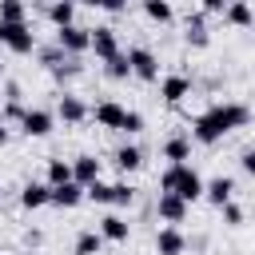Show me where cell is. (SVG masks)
<instances>
[{"mask_svg":"<svg viewBox=\"0 0 255 255\" xmlns=\"http://www.w3.org/2000/svg\"><path fill=\"white\" fill-rule=\"evenodd\" d=\"M247 120H251V112H247L243 104H235V100H227V104H211L207 112H199V116L191 120V139L211 147V143H219L227 131L247 128Z\"/></svg>","mask_w":255,"mask_h":255,"instance_id":"1","label":"cell"},{"mask_svg":"<svg viewBox=\"0 0 255 255\" xmlns=\"http://www.w3.org/2000/svg\"><path fill=\"white\" fill-rule=\"evenodd\" d=\"M203 175L191 167V163H167L163 167V175H159V191H167V195H179L183 203H195V199H203Z\"/></svg>","mask_w":255,"mask_h":255,"instance_id":"2","label":"cell"},{"mask_svg":"<svg viewBox=\"0 0 255 255\" xmlns=\"http://www.w3.org/2000/svg\"><path fill=\"white\" fill-rule=\"evenodd\" d=\"M128 64H131V76H135V80H143V84H155V80H159V56H155L151 48L131 44V48H128Z\"/></svg>","mask_w":255,"mask_h":255,"instance_id":"3","label":"cell"},{"mask_svg":"<svg viewBox=\"0 0 255 255\" xmlns=\"http://www.w3.org/2000/svg\"><path fill=\"white\" fill-rule=\"evenodd\" d=\"M0 44L16 56H28V52H36V32L28 24H0Z\"/></svg>","mask_w":255,"mask_h":255,"instance_id":"4","label":"cell"},{"mask_svg":"<svg viewBox=\"0 0 255 255\" xmlns=\"http://www.w3.org/2000/svg\"><path fill=\"white\" fill-rule=\"evenodd\" d=\"M56 44L68 52V56H84L92 52V28H80V24H68V28H56Z\"/></svg>","mask_w":255,"mask_h":255,"instance_id":"5","label":"cell"},{"mask_svg":"<svg viewBox=\"0 0 255 255\" xmlns=\"http://www.w3.org/2000/svg\"><path fill=\"white\" fill-rule=\"evenodd\" d=\"M92 52H96V60H112V56H120L124 48H120V36H116V28L112 24H100V28H92Z\"/></svg>","mask_w":255,"mask_h":255,"instance_id":"6","label":"cell"},{"mask_svg":"<svg viewBox=\"0 0 255 255\" xmlns=\"http://www.w3.org/2000/svg\"><path fill=\"white\" fill-rule=\"evenodd\" d=\"M183 96H191V80L183 76V72H171V76H163L159 80V100L163 104H183Z\"/></svg>","mask_w":255,"mask_h":255,"instance_id":"7","label":"cell"},{"mask_svg":"<svg viewBox=\"0 0 255 255\" xmlns=\"http://www.w3.org/2000/svg\"><path fill=\"white\" fill-rule=\"evenodd\" d=\"M52 124H56V116H52L48 108H28V116L20 120V131H24L28 139H40V135L52 131Z\"/></svg>","mask_w":255,"mask_h":255,"instance_id":"8","label":"cell"},{"mask_svg":"<svg viewBox=\"0 0 255 255\" xmlns=\"http://www.w3.org/2000/svg\"><path fill=\"white\" fill-rule=\"evenodd\" d=\"M100 175H104V163H100L96 155H76V159H72V179H76L84 191H88L92 183H100Z\"/></svg>","mask_w":255,"mask_h":255,"instance_id":"9","label":"cell"},{"mask_svg":"<svg viewBox=\"0 0 255 255\" xmlns=\"http://www.w3.org/2000/svg\"><path fill=\"white\" fill-rule=\"evenodd\" d=\"M187 207H191V203H183L179 195H167V191H159V199H155V215H159L167 227L183 223V219H187Z\"/></svg>","mask_w":255,"mask_h":255,"instance_id":"10","label":"cell"},{"mask_svg":"<svg viewBox=\"0 0 255 255\" xmlns=\"http://www.w3.org/2000/svg\"><path fill=\"white\" fill-rule=\"evenodd\" d=\"M56 116L64 120V124H84L88 116H92V108L80 100V96H72V92H64L60 100H56Z\"/></svg>","mask_w":255,"mask_h":255,"instance_id":"11","label":"cell"},{"mask_svg":"<svg viewBox=\"0 0 255 255\" xmlns=\"http://www.w3.org/2000/svg\"><path fill=\"white\" fill-rule=\"evenodd\" d=\"M124 116H128V108H124L120 100H100V104L92 108V120H96L100 128H116V131H120Z\"/></svg>","mask_w":255,"mask_h":255,"instance_id":"12","label":"cell"},{"mask_svg":"<svg viewBox=\"0 0 255 255\" xmlns=\"http://www.w3.org/2000/svg\"><path fill=\"white\" fill-rule=\"evenodd\" d=\"M231 195H235V179H231V175H215V179H207V187H203V199L215 203V207H227Z\"/></svg>","mask_w":255,"mask_h":255,"instance_id":"13","label":"cell"},{"mask_svg":"<svg viewBox=\"0 0 255 255\" xmlns=\"http://www.w3.org/2000/svg\"><path fill=\"white\" fill-rule=\"evenodd\" d=\"M48 203H52V187H48V183L32 179V183H24V187H20V207L40 211V207H48Z\"/></svg>","mask_w":255,"mask_h":255,"instance_id":"14","label":"cell"},{"mask_svg":"<svg viewBox=\"0 0 255 255\" xmlns=\"http://www.w3.org/2000/svg\"><path fill=\"white\" fill-rule=\"evenodd\" d=\"M187 251V239L179 227H159L155 231V255H183Z\"/></svg>","mask_w":255,"mask_h":255,"instance_id":"15","label":"cell"},{"mask_svg":"<svg viewBox=\"0 0 255 255\" xmlns=\"http://www.w3.org/2000/svg\"><path fill=\"white\" fill-rule=\"evenodd\" d=\"M183 36H187V44H191V48H207L211 32H207L203 12H187V20H183Z\"/></svg>","mask_w":255,"mask_h":255,"instance_id":"16","label":"cell"},{"mask_svg":"<svg viewBox=\"0 0 255 255\" xmlns=\"http://www.w3.org/2000/svg\"><path fill=\"white\" fill-rule=\"evenodd\" d=\"M100 235H104V243H124L128 235H131V223L124 219V215H104L100 219V227H96Z\"/></svg>","mask_w":255,"mask_h":255,"instance_id":"17","label":"cell"},{"mask_svg":"<svg viewBox=\"0 0 255 255\" xmlns=\"http://www.w3.org/2000/svg\"><path fill=\"white\" fill-rule=\"evenodd\" d=\"M159 151H163V159H171V167H175V163H187V159H191V139H187V135H167Z\"/></svg>","mask_w":255,"mask_h":255,"instance_id":"18","label":"cell"},{"mask_svg":"<svg viewBox=\"0 0 255 255\" xmlns=\"http://www.w3.org/2000/svg\"><path fill=\"white\" fill-rule=\"evenodd\" d=\"M84 199H88V191H84L76 179L64 183V187H52V207H64V211H68V207H76V203H84Z\"/></svg>","mask_w":255,"mask_h":255,"instance_id":"19","label":"cell"},{"mask_svg":"<svg viewBox=\"0 0 255 255\" xmlns=\"http://www.w3.org/2000/svg\"><path fill=\"white\" fill-rule=\"evenodd\" d=\"M112 163L128 175V171H139L143 167V151L135 147V143H124V147H116V155H112Z\"/></svg>","mask_w":255,"mask_h":255,"instance_id":"20","label":"cell"},{"mask_svg":"<svg viewBox=\"0 0 255 255\" xmlns=\"http://www.w3.org/2000/svg\"><path fill=\"white\" fill-rule=\"evenodd\" d=\"M44 12H48V20H52L56 28L76 24V4H72V0H52V4H44Z\"/></svg>","mask_w":255,"mask_h":255,"instance_id":"21","label":"cell"},{"mask_svg":"<svg viewBox=\"0 0 255 255\" xmlns=\"http://www.w3.org/2000/svg\"><path fill=\"white\" fill-rule=\"evenodd\" d=\"M223 20L235 24V28H247V24H255V8H251L247 0H231L227 12H223Z\"/></svg>","mask_w":255,"mask_h":255,"instance_id":"22","label":"cell"},{"mask_svg":"<svg viewBox=\"0 0 255 255\" xmlns=\"http://www.w3.org/2000/svg\"><path fill=\"white\" fill-rule=\"evenodd\" d=\"M143 16H147L151 24H171V20H175V8H171L167 0H143Z\"/></svg>","mask_w":255,"mask_h":255,"instance_id":"23","label":"cell"},{"mask_svg":"<svg viewBox=\"0 0 255 255\" xmlns=\"http://www.w3.org/2000/svg\"><path fill=\"white\" fill-rule=\"evenodd\" d=\"M48 187H64L72 183V159H48Z\"/></svg>","mask_w":255,"mask_h":255,"instance_id":"24","label":"cell"},{"mask_svg":"<svg viewBox=\"0 0 255 255\" xmlns=\"http://www.w3.org/2000/svg\"><path fill=\"white\" fill-rule=\"evenodd\" d=\"M0 24H28V8L20 0H0Z\"/></svg>","mask_w":255,"mask_h":255,"instance_id":"25","label":"cell"},{"mask_svg":"<svg viewBox=\"0 0 255 255\" xmlns=\"http://www.w3.org/2000/svg\"><path fill=\"white\" fill-rule=\"evenodd\" d=\"M104 251V235L100 231H80L76 235V255H100Z\"/></svg>","mask_w":255,"mask_h":255,"instance_id":"26","label":"cell"},{"mask_svg":"<svg viewBox=\"0 0 255 255\" xmlns=\"http://www.w3.org/2000/svg\"><path fill=\"white\" fill-rule=\"evenodd\" d=\"M64 60H72V56H68V52L60 48V44H52V48H40V64H44L48 72H56V68L64 64Z\"/></svg>","mask_w":255,"mask_h":255,"instance_id":"27","label":"cell"},{"mask_svg":"<svg viewBox=\"0 0 255 255\" xmlns=\"http://www.w3.org/2000/svg\"><path fill=\"white\" fill-rule=\"evenodd\" d=\"M104 72H108L112 80H128V76H131V64H128V52H120V56H112V60L104 64Z\"/></svg>","mask_w":255,"mask_h":255,"instance_id":"28","label":"cell"},{"mask_svg":"<svg viewBox=\"0 0 255 255\" xmlns=\"http://www.w3.org/2000/svg\"><path fill=\"white\" fill-rule=\"evenodd\" d=\"M131 203H135V187L124 183V179L112 183V207H131Z\"/></svg>","mask_w":255,"mask_h":255,"instance_id":"29","label":"cell"},{"mask_svg":"<svg viewBox=\"0 0 255 255\" xmlns=\"http://www.w3.org/2000/svg\"><path fill=\"white\" fill-rule=\"evenodd\" d=\"M24 116H28V108H24V100H8V104L0 108V120H4V124H20Z\"/></svg>","mask_w":255,"mask_h":255,"instance_id":"30","label":"cell"},{"mask_svg":"<svg viewBox=\"0 0 255 255\" xmlns=\"http://www.w3.org/2000/svg\"><path fill=\"white\" fill-rule=\"evenodd\" d=\"M120 131H124V135H139V131H143V116L128 108V116H124V124H120Z\"/></svg>","mask_w":255,"mask_h":255,"instance_id":"31","label":"cell"},{"mask_svg":"<svg viewBox=\"0 0 255 255\" xmlns=\"http://www.w3.org/2000/svg\"><path fill=\"white\" fill-rule=\"evenodd\" d=\"M88 199L108 207V203H112V183H104V179H100V183H92V187H88Z\"/></svg>","mask_w":255,"mask_h":255,"instance_id":"32","label":"cell"},{"mask_svg":"<svg viewBox=\"0 0 255 255\" xmlns=\"http://www.w3.org/2000/svg\"><path fill=\"white\" fill-rule=\"evenodd\" d=\"M80 72H84V68H80V60H76V56H72V60H64V64H60V68H56V72H52V76H56V80H60V84H64V80H72V76H80Z\"/></svg>","mask_w":255,"mask_h":255,"instance_id":"33","label":"cell"},{"mask_svg":"<svg viewBox=\"0 0 255 255\" xmlns=\"http://www.w3.org/2000/svg\"><path fill=\"white\" fill-rule=\"evenodd\" d=\"M219 211H223V223H227V227H239V223H243V207H239L235 199H231L227 207H219Z\"/></svg>","mask_w":255,"mask_h":255,"instance_id":"34","label":"cell"},{"mask_svg":"<svg viewBox=\"0 0 255 255\" xmlns=\"http://www.w3.org/2000/svg\"><path fill=\"white\" fill-rule=\"evenodd\" d=\"M199 12H203V16H223V12H227V0H203Z\"/></svg>","mask_w":255,"mask_h":255,"instance_id":"35","label":"cell"},{"mask_svg":"<svg viewBox=\"0 0 255 255\" xmlns=\"http://www.w3.org/2000/svg\"><path fill=\"white\" fill-rule=\"evenodd\" d=\"M239 163H243V171L255 179V147H243V155H239Z\"/></svg>","mask_w":255,"mask_h":255,"instance_id":"36","label":"cell"},{"mask_svg":"<svg viewBox=\"0 0 255 255\" xmlns=\"http://www.w3.org/2000/svg\"><path fill=\"white\" fill-rule=\"evenodd\" d=\"M100 8H104V12H112V16H116V12H124V0H100Z\"/></svg>","mask_w":255,"mask_h":255,"instance_id":"37","label":"cell"},{"mask_svg":"<svg viewBox=\"0 0 255 255\" xmlns=\"http://www.w3.org/2000/svg\"><path fill=\"white\" fill-rule=\"evenodd\" d=\"M0 207H4V187H0Z\"/></svg>","mask_w":255,"mask_h":255,"instance_id":"38","label":"cell"},{"mask_svg":"<svg viewBox=\"0 0 255 255\" xmlns=\"http://www.w3.org/2000/svg\"><path fill=\"white\" fill-rule=\"evenodd\" d=\"M0 80H4V64H0Z\"/></svg>","mask_w":255,"mask_h":255,"instance_id":"39","label":"cell"}]
</instances>
